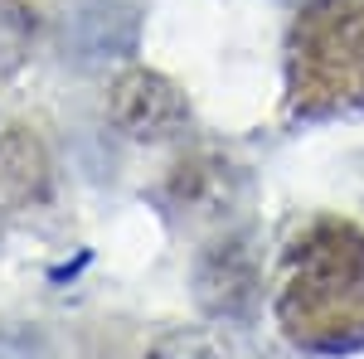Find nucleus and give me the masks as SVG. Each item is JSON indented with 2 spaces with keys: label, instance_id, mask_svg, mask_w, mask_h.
<instances>
[{
  "label": "nucleus",
  "instance_id": "f257e3e1",
  "mask_svg": "<svg viewBox=\"0 0 364 359\" xmlns=\"http://www.w3.org/2000/svg\"><path fill=\"white\" fill-rule=\"evenodd\" d=\"M277 321L311 355H350L364 345V233L350 223H316L291 248L277 296Z\"/></svg>",
  "mask_w": 364,
  "mask_h": 359
},
{
  "label": "nucleus",
  "instance_id": "f03ea898",
  "mask_svg": "<svg viewBox=\"0 0 364 359\" xmlns=\"http://www.w3.org/2000/svg\"><path fill=\"white\" fill-rule=\"evenodd\" d=\"M291 102L306 117L364 102V0H316L291 34Z\"/></svg>",
  "mask_w": 364,
  "mask_h": 359
},
{
  "label": "nucleus",
  "instance_id": "7ed1b4c3",
  "mask_svg": "<svg viewBox=\"0 0 364 359\" xmlns=\"http://www.w3.org/2000/svg\"><path fill=\"white\" fill-rule=\"evenodd\" d=\"M141 44V10L132 0H78L63 25V54L83 73L127 63Z\"/></svg>",
  "mask_w": 364,
  "mask_h": 359
},
{
  "label": "nucleus",
  "instance_id": "20e7f679",
  "mask_svg": "<svg viewBox=\"0 0 364 359\" xmlns=\"http://www.w3.org/2000/svg\"><path fill=\"white\" fill-rule=\"evenodd\" d=\"M107 112H112L117 132H127L132 141H166L175 132H185V122H190L185 92L156 68L117 73L112 92H107Z\"/></svg>",
  "mask_w": 364,
  "mask_h": 359
},
{
  "label": "nucleus",
  "instance_id": "39448f33",
  "mask_svg": "<svg viewBox=\"0 0 364 359\" xmlns=\"http://www.w3.org/2000/svg\"><path fill=\"white\" fill-rule=\"evenodd\" d=\"M44 194H49V151H44V141L25 127L0 132V214L34 209Z\"/></svg>",
  "mask_w": 364,
  "mask_h": 359
},
{
  "label": "nucleus",
  "instance_id": "423d86ee",
  "mask_svg": "<svg viewBox=\"0 0 364 359\" xmlns=\"http://www.w3.org/2000/svg\"><path fill=\"white\" fill-rule=\"evenodd\" d=\"M257 291V262L243 238H228L199 262V301L214 316H243Z\"/></svg>",
  "mask_w": 364,
  "mask_h": 359
},
{
  "label": "nucleus",
  "instance_id": "0eeeda50",
  "mask_svg": "<svg viewBox=\"0 0 364 359\" xmlns=\"http://www.w3.org/2000/svg\"><path fill=\"white\" fill-rule=\"evenodd\" d=\"M34 44V15L20 0H0V78L20 73V63L29 58Z\"/></svg>",
  "mask_w": 364,
  "mask_h": 359
},
{
  "label": "nucleus",
  "instance_id": "6e6552de",
  "mask_svg": "<svg viewBox=\"0 0 364 359\" xmlns=\"http://www.w3.org/2000/svg\"><path fill=\"white\" fill-rule=\"evenodd\" d=\"M146 359H233V350L214 331H170L151 345Z\"/></svg>",
  "mask_w": 364,
  "mask_h": 359
},
{
  "label": "nucleus",
  "instance_id": "1a4fd4ad",
  "mask_svg": "<svg viewBox=\"0 0 364 359\" xmlns=\"http://www.w3.org/2000/svg\"><path fill=\"white\" fill-rule=\"evenodd\" d=\"M0 359H58L44 331L34 326H5L0 331Z\"/></svg>",
  "mask_w": 364,
  "mask_h": 359
}]
</instances>
